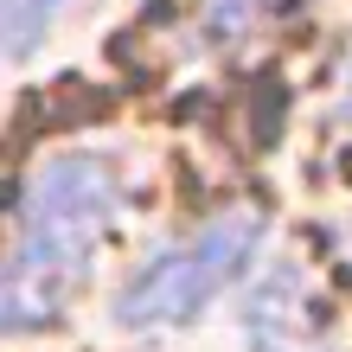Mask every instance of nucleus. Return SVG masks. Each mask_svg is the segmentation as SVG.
Listing matches in <instances>:
<instances>
[{
	"label": "nucleus",
	"instance_id": "f257e3e1",
	"mask_svg": "<svg viewBox=\"0 0 352 352\" xmlns=\"http://www.w3.org/2000/svg\"><path fill=\"white\" fill-rule=\"evenodd\" d=\"M116 218V173L90 154H58L26 186L19 237L0 263V327H45L84 288L90 256Z\"/></svg>",
	"mask_w": 352,
	"mask_h": 352
},
{
	"label": "nucleus",
	"instance_id": "7ed1b4c3",
	"mask_svg": "<svg viewBox=\"0 0 352 352\" xmlns=\"http://www.w3.org/2000/svg\"><path fill=\"white\" fill-rule=\"evenodd\" d=\"M52 7L58 0H0V52L7 58L38 52V38L52 32Z\"/></svg>",
	"mask_w": 352,
	"mask_h": 352
},
{
	"label": "nucleus",
	"instance_id": "f03ea898",
	"mask_svg": "<svg viewBox=\"0 0 352 352\" xmlns=\"http://www.w3.org/2000/svg\"><path fill=\"white\" fill-rule=\"evenodd\" d=\"M256 237H263V218L256 212H224V218H212L192 243L167 250L160 263H148L129 288H122L116 320L122 327H173V320H192L218 288H231L243 276Z\"/></svg>",
	"mask_w": 352,
	"mask_h": 352
}]
</instances>
